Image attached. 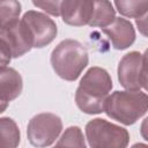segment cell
<instances>
[{
	"instance_id": "1",
	"label": "cell",
	"mask_w": 148,
	"mask_h": 148,
	"mask_svg": "<svg viewBox=\"0 0 148 148\" xmlns=\"http://www.w3.org/2000/svg\"><path fill=\"white\" fill-rule=\"evenodd\" d=\"M112 79L106 69L94 66L82 76L75 91L77 108L87 114L103 112L104 103L112 89Z\"/></svg>"
},
{
	"instance_id": "2",
	"label": "cell",
	"mask_w": 148,
	"mask_h": 148,
	"mask_svg": "<svg viewBox=\"0 0 148 148\" xmlns=\"http://www.w3.org/2000/svg\"><path fill=\"white\" fill-rule=\"evenodd\" d=\"M51 66L65 81H75L87 67L89 56L86 46L75 39L61 40L51 52Z\"/></svg>"
},
{
	"instance_id": "3",
	"label": "cell",
	"mask_w": 148,
	"mask_h": 148,
	"mask_svg": "<svg viewBox=\"0 0 148 148\" xmlns=\"http://www.w3.org/2000/svg\"><path fill=\"white\" fill-rule=\"evenodd\" d=\"M147 109L148 97L145 91L117 90L105 99L103 112H105L111 119L128 126L133 125L145 116Z\"/></svg>"
},
{
	"instance_id": "4",
	"label": "cell",
	"mask_w": 148,
	"mask_h": 148,
	"mask_svg": "<svg viewBox=\"0 0 148 148\" xmlns=\"http://www.w3.org/2000/svg\"><path fill=\"white\" fill-rule=\"evenodd\" d=\"M86 139L90 148H127L130 133L117 124L95 118L86 125Z\"/></svg>"
},
{
	"instance_id": "5",
	"label": "cell",
	"mask_w": 148,
	"mask_h": 148,
	"mask_svg": "<svg viewBox=\"0 0 148 148\" xmlns=\"http://www.w3.org/2000/svg\"><path fill=\"white\" fill-rule=\"evenodd\" d=\"M117 76L120 86L128 91H139L147 88V52L132 51L119 61Z\"/></svg>"
},
{
	"instance_id": "6",
	"label": "cell",
	"mask_w": 148,
	"mask_h": 148,
	"mask_svg": "<svg viewBox=\"0 0 148 148\" xmlns=\"http://www.w3.org/2000/svg\"><path fill=\"white\" fill-rule=\"evenodd\" d=\"M62 131V121L59 116L51 112H42L34 116L27 126L29 142L37 148L51 146Z\"/></svg>"
},
{
	"instance_id": "7",
	"label": "cell",
	"mask_w": 148,
	"mask_h": 148,
	"mask_svg": "<svg viewBox=\"0 0 148 148\" xmlns=\"http://www.w3.org/2000/svg\"><path fill=\"white\" fill-rule=\"evenodd\" d=\"M21 21L27 27L32 38V45L36 49H42L51 44L58 34L56 22L44 13L28 10L23 14Z\"/></svg>"
},
{
	"instance_id": "8",
	"label": "cell",
	"mask_w": 148,
	"mask_h": 148,
	"mask_svg": "<svg viewBox=\"0 0 148 148\" xmlns=\"http://www.w3.org/2000/svg\"><path fill=\"white\" fill-rule=\"evenodd\" d=\"M0 38L3 39L6 44L8 45L13 58L22 57L23 54H25L34 47L32 38L27 27L21 20H18L12 27L5 30H1Z\"/></svg>"
},
{
	"instance_id": "9",
	"label": "cell",
	"mask_w": 148,
	"mask_h": 148,
	"mask_svg": "<svg viewBox=\"0 0 148 148\" xmlns=\"http://www.w3.org/2000/svg\"><path fill=\"white\" fill-rule=\"evenodd\" d=\"M94 9L91 0H65L60 3V16L62 21L72 27L89 24Z\"/></svg>"
},
{
	"instance_id": "10",
	"label": "cell",
	"mask_w": 148,
	"mask_h": 148,
	"mask_svg": "<svg viewBox=\"0 0 148 148\" xmlns=\"http://www.w3.org/2000/svg\"><path fill=\"white\" fill-rule=\"evenodd\" d=\"M101 30L109 37L113 49L116 50H125L135 42L134 27L126 18L116 17L110 25Z\"/></svg>"
},
{
	"instance_id": "11",
	"label": "cell",
	"mask_w": 148,
	"mask_h": 148,
	"mask_svg": "<svg viewBox=\"0 0 148 148\" xmlns=\"http://www.w3.org/2000/svg\"><path fill=\"white\" fill-rule=\"evenodd\" d=\"M23 89V80L21 74L12 68L0 69V101L8 103L17 98Z\"/></svg>"
},
{
	"instance_id": "12",
	"label": "cell",
	"mask_w": 148,
	"mask_h": 148,
	"mask_svg": "<svg viewBox=\"0 0 148 148\" xmlns=\"http://www.w3.org/2000/svg\"><path fill=\"white\" fill-rule=\"evenodd\" d=\"M116 18V10L113 8V3L106 0L94 1V9L90 22L88 25L94 28H105L110 25Z\"/></svg>"
},
{
	"instance_id": "13",
	"label": "cell",
	"mask_w": 148,
	"mask_h": 148,
	"mask_svg": "<svg viewBox=\"0 0 148 148\" xmlns=\"http://www.w3.org/2000/svg\"><path fill=\"white\" fill-rule=\"evenodd\" d=\"M21 133L17 124L9 117L0 118V148H17Z\"/></svg>"
},
{
	"instance_id": "14",
	"label": "cell",
	"mask_w": 148,
	"mask_h": 148,
	"mask_svg": "<svg viewBox=\"0 0 148 148\" xmlns=\"http://www.w3.org/2000/svg\"><path fill=\"white\" fill-rule=\"evenodd\" d=\"M21 9V2L16 0H0V31L18 21Z\"/></svg>"
},
{
	"instance_id": "15",
	"label": "cell",
	"mask_w": 148,
	"mask_h": 148,
	"mask_svg": "<svg viewBox=\"0 0 148 148\" xmlns=\"http://www.w3.org/2000/svg\"><path fill=\"white\" fill-rule=\"evenodd\" d=\"M113 5L120 15L130 18H139L148 10V0H117Z\"/></svg>"
},
{
	"instance_id": "16",
	"label": "cell",
	"mask_w": 148,
	"mask_h": 148,
	"mask_svg": "<svg viewBox=\"0 0 148 148\" xmlns=\"http://www.w3.org/2000/svg\"><path fill=\"white\" fill-rule=\"evenodd\" d=\"M52 148H87L82 130L79 126L67 127Z\"/></svg>"
},
{
	"instance_id": "17",
	"label": "cell",
	"mask_w": 148,
	"mask_h": 148,
	"mask_svg": "<svg viewBox=\"0 0 148 148\" xmlns=\"http://www.w3.org/2000/svg\"><path fill=\"white\" fill-rule=\"evenodd\" d=\"M60 3L61 1L57 0H46V1H32V5L43 9L52 16H60Z\"/></svg>"
},
{
	"instance_id": "18",
	"label": "cell",
	"mask_w": 148,
	"mask_h": 148,
	"mask_svg": "<svg viewBox=\"0 0 148 148\" xmlns=\"http://www.w3.org/2000/svg\"><path fill=\"white\" fill-rule=\"evenodd\" d=\"M12 58L13 57H12L8 45L6 44V42L3 39L0 38V69L6 68L9 65Z\"/></svg>"
},
{
	"instance_id": "19",
	"label": "cell",
	"mask_w": 148,
	"mask_h": 148,
	"mask_svg": "<svg viewBox=\"0 0 148 148\" xmlns=\"http://www.w3.org/2000/svg\"><path fill=\"white\" fill-rule=\"evenodd\" d=\"M135 20H136V25L139 28V31L143 36H147V14Z\"/></svg>"
},
{
	"instance_id": "20",
	"label": "cell",
	"mask_w": 148,
	"mask_h": 148,
	"mask_svg": "<svg viewBox=\"0 0 148 148\" xmlns=\"http://www.w3.org/2000/svg\"><path fill=\"white\" fill-rule=\"evenodd\" d=\"M131 148H148V146L146 143H142V142H138V143H134Z\"/></svg>"
},
{
	"instance_id": "21",
	"label": "cell",
	"mask_w": 148,
	"mask_h": 148,
	"mask_svg": "<svg viewBox=\"0 0 148 148\" xmlns=\"http://www.w3.org/2000/svg\"><path fill=\"white\" fill-rule=\"evenodd\" d=\"M7 108H8V103H5V102H1L0 101V113L3 112Z\"/></svg>"
}]
</instances>
